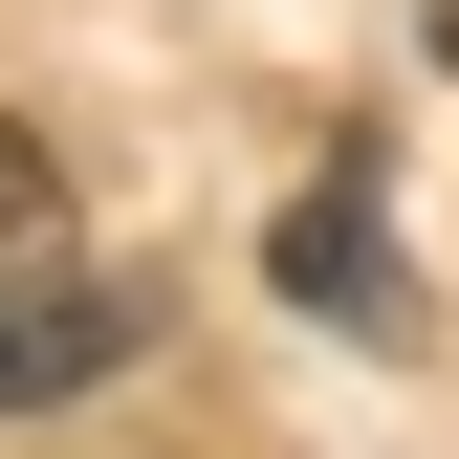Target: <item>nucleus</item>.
<instances>
[{
	"mask_svg": "<svg viewBox=\"0 0 459 459\" xmlns=\"http://www.w3.org/2000/svg\"><path fill=\"white\" fill-rule=\"evenodd\" d=\"M22 241H66V176H44V132L0 109V263H22Z\"/></svg>",
	"mask_w": 459,
	"mask_h": 459,
	"instance_id": "nucleus-3",
	"label": "nucleus"
},
{
	"mask_svg": "<svg viewBox=\"0 0 459 459\" xmlns=\"http://www.w3.org/2000/svg\"><path fill=\"white\" fill-rule=\"evenodd\" d=\"M109 351H132V307H109V284H66V263H0V416H44V394H88Z\"/></svg>",
	"mask_w": 459,
	"mask_h": 459,
	"instance_id": "nucleus-1",
	"label": "nucleus"
},
{
	"mask_svg": "<svg viewBox=\"0 0 459 459\" xmlns=\"http://www.w3.org/2000/svg\"><path fill=\"white\" fill-rule=\"evenodd\" d=\"M284 284H307V307H351V328H394V241H372V197H351V176L284 219Z\"/></svg>",
	"mask_w": 459,
	"mask_h": 459,
	"instance_id": "nucleus-2",
	"label": "nucleus"
}]
</instances>
